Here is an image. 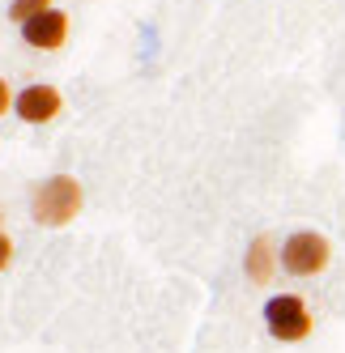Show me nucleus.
<instances>
[{
    "instance_id": "8",
    "label": "nucleus",
    "mask_w": 345,
    "mask_h": 353,
    "mask_svg": "<svg viewBox=\"0 0 345 353\" xmlns=\"http://www.w3.org/2000/svg\"><path fill=\"white\" fill-rule=\"evenodd\" d=\"M13 264V239L5 234V230H0V272H5Z\"/></svg>"
},
{
    "instance_id": "3",
    "label": "nucleus",
    "mask_w": 345,
    "mask_h": 353,
    "mask_svg": "<svg viewBox=\"0 0 345 353\" xmlns=\"http://www.w3.org/2000/svg\"><path fill=\"white\" fill-rule=\"evenodd\" d=\"M333 260V247L324 234H315V230H294L286 243H282V268L290 276H319L328 268Z\"/></svg>"
},
{
    "instance_id": "7",
    "label": "nucleus",
    "mask_w": 345,
    "mask_h": 353,
    "mask_svg": "<svg viewBox=\"0 0 345 353\" xmlns=\"http://www.w3.org/2000/svg\"><path fill=\"white\" fill-rule=\"evenodd\" d=\"M52 9V0H13L9 5V21H17V26H26V21H34L39 13Z\"/></svg>"
},
{
    "instance_id": "4",
    "label": "nucleus",
    "mask_w": 345,
    "mask_h": 353,
    "mask_svg": "<svg viewBox=\"0 0 345 353\" xmlns=\"http://www.w3.org/2000/svg\"><path fill=\"white\" fill-rule=\"evenodd\" d=\"M60 111H64V98H60L56 85L34 81V85H26V90H17L13 115H17L21 123H34V128H43V123H52Z\"/></svg>"
},
{
    "instance_id": "2",
    "label": "nucleus",
    "mask_w": 345,
    "mask_h": 353,
    "mask_svg": "<svg viewBox=\"0 0 345 353\" xmlns=\"http://www.w3.org/2000/svg\"><path fill=\"white\" fill-rule=\"evenodd\" d=\"M264 327H268V336L282 341V345H299L311 336V311H307V302L299 294H273L264 302Z\"/></svg>"
},
{
    "instance_id": "5",
    "label": "nucleus",
    "mask_w": 345,
    "mask_h": 353,
    "mask_svg": "<svg viewBox=\"0 0 345 353\" xmlns=\"http://www.w3.org/2000/svg\"><path fill=\"white\" fill-rule=\"evenodd\" d=\"M21 39H26V47H34V52H60L68 43V13H60L52 5L47 13H39L34 21L21 26Z\"/></svg>"
},
{
    "instance_id": "1",
    "label": "nucleus",
    "mask_w": 345,
    "mask_h": 353,
    "mask_svg": "<svg viewBox=\"0 0 345 353\" xmlns=\"http://www.w3.org/2000/svg\"><path fill=\"white\" fill-rule=\"evenodd\" d=\"M81 205H86V192H81V183L72 179V174H52V179H43L30 192V217L39 225H47V230L68 225L81 213Z\"/></svg>"
},
{
    "instance_id": "10",
    "label": "nucleus",
    "mask_w": 345,
    "mask_h": 353,
    "mask_svg": "<svg viewBox=\"0 0 345 353\" xmlns=\"http://www.w3.org/2000/svg\"><path fill=\"white\" fill-rule=\"evenodd\" d=\"M0 221H5V213H0Z\"/></svg>"
},
{
    "instance_id": "6",
    "label": "nucleus",
    "mask_w": 345,
    "mask_h": 353,
    "mask_svg": "<svg viewBox=\"0 0 345 353\" xmlns=\"http://www.w3.org/2000/svg\"><path fill=\"white\" fill-rule=\"evenodd\" d=\"M282 264V247H273L268 234H256L248 247V260H243V272H248L252 285H268L273 281V268Z\"/></svg>"
},
{
    "instance_id": "9",
    "label": "nucleus",
    "mask_w": 345,
    "mask_h": 353,
    "mask_svg": "<svg viewBox=\"0 0 345 353\" xmlns=\"http://www.w3.org/2000/svg\"><path fill=\"white\" fill-rule=\"evenodd\" d=\"M13 103H17V94L9 90V81H5V77H0V115H9V111H13Z\"/></svg>"
}]
</instances>
